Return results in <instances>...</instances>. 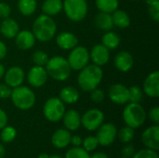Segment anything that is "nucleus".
I'll list each match as a JSON object with an SVG mask.
<instances>
[{"label": "nucleus", "mask_w": 159, "mask_h": 158, "mask_svg": "<svg viewBox=\"0 0 159 158\" xmlns=\"http://www.w3.org/2000/svg\"><path fill=\"white\" fill-rule=\"evenodd\" d=\"M48 73L44 66L34 65L32 67L27 74V81L33 88L43 87L48 80Z\"/></svg>", "instance_id": "nucleus-11"}, {"label": "nucleus", "mask_w": 159, "mask_h": 158, "mask_svg": "<svg viewBox=\"0 0 159 158\" xmlns=\"http://www.w3.org/2000/svg\"><path fill=\"white\" fill-rule=\"evenodd\" d=\"M59 98L63 103L73 104L79 100V92L75 88L68 86L61 88V90L60 91Z\"/></svg>", "instance_id": "nucleus-24"}, {"label": "nucleus", "mask_w": 159, "mask_h": 158, "mask_svg": "<svg viewBox=\"0 0 159 158\" xmlns=\"http://www.w3.org/2000/svg\"><path fill=\"white\" fill-rule=\"evenodd\" d=\"M146 1V4L148 6H151V5H155V4H157L159 3V0H145Z\"/></svg>", "instance_id": "nucleus-49"}, {"label": "nucleus", "mask_w": 159, "mask_h": 158, "mask_svg": "<svg viewBox=\"0 0 159 158\" xmlns=\"http://www.w3.org/2000/svg\"><path fill=\"white\" fill-rule=\"evenodd\" d=\"M71 138L72 135L68 129H59L53 133L51 137V142L54 147L61 149L67 147L71 143Z\"/></svg>", "instance_id": "nucleus-20"}, {"label": "nucleus", "mask_w": 159, "mask_h": 158, "mask_svg": "<svg viewBox=\"0 0 159 158\" xmlns=\"http://www.w3.org/2000/svg\"><path fill=\"white\" fill-rule=\"evenodd\" d=\"M57 32V24L52 17L46 14L38 16L34 23L32 33L34 34L36 40L40 42L50 41Z\"/></svg>", "instance_id": "nucleus-2"}, {"label": "nucleus", "mask_w": 159, "mask_h": 158, "mask_svg": "<svg viewBox=\"0 0 159 158\" xmlns=\"http://www.w3.org/2000/svg\"><path fill=\"white\" fill-rule=\"evenodd\" d=\"M89 152H87L84 148L74 147L67 151L65 158H89Z\"/></svg>", "instance_id": "nucleus-33"}, {"label": "nucleus", "mask_w": 159, "mask_h": 158, "mask_svg": "<svg viewBox=\"0 0 159 158\" xmlns=\"http://www.w3.org/2000/svg\"><path fill=\"white\" fill-rule=\"evenodd\" d=\"M37 7L36 0H19L18 8L23 16L33 15Z\"/></svg>", "instance_id": "nucleus-28"}, {"label": "nucleus", "mask_w": 159, "mask_h": 158, "mask_svg": "<svg viewBox=\"0 0 159 158\" xmlns=\"http://www.w3.org/2000/svg\"><path fill=\"white\" fill-rule=\"evenodd\" d=\"M5 72H6V69H5V66L0 63V79L4 77V74H5Z\"/></svg>", "instance_id": "nucleus-47"}, {"label": "nucleus", "mask_w": 159, "mask_h": 158, "mask_svg": "<svg viewBox=\"0 0 159 158\" xmlns=\"http://www.w3.org/2000/svg\"><path fill=\"white\" fill-rule=\"evenodd\" d=\"M117 135H118V138H119V140H120L121 142H123V143H129L134 138V135H135L134 129L129 128V127L127 126V127L121 129L118 131Z\"/></svg>", "instance_id": "nucleus-30"}, {"label": "nucleus", "mask_w": 159, "mask_h": 158, "mask_svg": "<svg viewBox=\"0 0 159 158\" xmlns=\"http://www.w3.org/2000/svg\"><path fill=\"white\" fill-rule=\"evenodd\" d=\"M143 91L150 98L159 96V72L155 71L147 75L143 83Z\"/></svg>", "instance_id": "nucleus-16"}, {"label": "nucleus", "mask_w": 159, "mask_h": 158, "mask_svg": "<svg viewBox=\"0 0 159 158\" xmlns=\"http://www.w3.org/2000/svg\"><path fill=\"white\" fill-rule=\"evenodd\" d=\"M7 115L6 112L0 108V129H2L4 127L7 126Z\"/></svg>", "instance_id": "nucleus-43"}, {"label": "nucleus", "mask_w": 159, "mask_h": 158, "mask_svg": "<svg viewBox=\"0 0 159 158\" xmlns=\"http://www.w3.org/2000/svg\"><path fill=\"white\" fill-rule=\"evenodd\" d=\"M43 113L48 121L58 122L62 119V116L65 113L64 103L60 100V98L51 97L45 102Z\"/></svg>", "instance_id": "nucleus-7"}, {"label": "nucleus", "mask_w": 159, "mask_h": 158, "mask_svg": "<svg viewBox=\"0 0 159 158\" xmlns=\"http://www.w3.org/2000/svg\"><path fill=\"white\" fill-rule=\"evenodd\" d=\"M11 92H12V88L9 86H7L6 83L0 85V99L5 100L10 98Z\"/></svg>", "instance_id": "nucleus-39"}, {"label": "nucleus", "mask_w": 159, "mask_h": 158, "mask_svg": "<svg viewBox=\"0 0 159 158\" xmlns=\"http://www.w3.org/2000/svg\"><path fill=\"white\" fill-rule=\"evenodd\" d=\"M16 135H17V131L13 127L6 126L2 129L0 137L4 142L8 143V142H11L14 141V139L16 138Z\"/></svg>", "instance_id": "nucleus-31"}, {"label": "nucleus", "mask_w": 159, "mask_h": 158, "mask_svg": "<svg viewBox=\"0 0 159 158\" xmlns=\"http://www.w3.org/2000/svg\"><path fill=\"white\" fill-rule=\"evenodd\" d=\"M11 101L15 107L20 110H29L35 103V94L28 87L19 86L12 88L10 95Z\"/></svg>", "instance_id": "nucleus-4"}, {"label": "nucleus", "mask_w": 159, "mask_h": 158, "mask_svg": "<svg viewBox=\"0 0 159 158\" xmlns=\"http://www.w3.org/2000/svg\"><path fill=\"white\" fill-rule=\"evenodd\" d=\"M82 139H81V137H79V136H72V138H71V143L75 146V147H78V146H80L81 144H82Z\"/></svg>", "instance_id": "nucleus-45"}, {"label": "nucleus", "mask_w": 159, "mask_h": 158, "mask_svg": "<svg viewBox=\"0 0 159 158\" xmlns=\"http://www.w3.org/2000/svg\"><path fill=\"white\" fill-rule=\"evenodd\" d=\"M45 68L48 75L56 81H65L69 78L72 72L67 59L61 56L48 59Z\"/></svg>", "instance_id": "nucleus-3"}, {"label": "nucleus", "mask_w": 159, "mask_h": 158, "mask_svg": "<svg viewBox=\"0 0 159 158\" xmlns=\"http://www.w3.org/2000/svg\"><path fill=\"white\" fill-rule=\"evenodd\" d=\"M49 156L46 154V153H43V154H41L39 156H38V158H48Z\"/></svg>", "instance_id": "nucleus-50"}, {"label": "nucleus", "mask_w": 159, "mask_h": 158, "mask_svg": "<svg viewBox=\"0 0 159 158\" xmlns=\"http://www.w3.org/2000/svg\"><path fill=\"white\" fill-rule=\"evenodd\" d=\"M135 154V149H134V146L132 144H129V145H126L123 149H122V155H123V157L126 158H130L133 156V155Z\"/></svg>", "instance_id": "nucleus-42"}, {"label": "nucleus", "mask_w": 159, "mask_h": 158, "mask_svg": "<svg viewBox=\"0 0 159 158\" xmlns=\"http://www.w3.org/2000/svg\"><path fill=\"white\" fill-rule=\"evenodd\" d=\"M117 135V129L116 126L112 123H106V124H102L101 127L98 129L97 132V140L99 144L102 146H108L111 145Z\"/></svg>", "instance_id": "nucleus-10"}, {"label": "nucleus", "mask_w": 159, "mask_h": 158, "mask_svg": "<svg viewBox=\"0 0 159 158\" xmlns=\"http://www.w3.org/2000/svg\"><path fill=\"white\" fill-rule=\"evenodd\" d=\"M89 158H109L107 156V155H105L104 153H96L94 154L92 156H90Z\"/></svg>", "instance_id": "nucleus-46"}, {"label": "nucleus", "mask_w": 159, "mask_h": 158, "mask_svg": "<svg viewBox=\"0 0 159 158\" xmlns=\"http://www.w3.org/2000/svg\"><path fill=\"white\" fill-rule=\"evenodd\" d=\"M62 119L63 124L68 130L75 131L78 129L81 126V116L79 113L75 110H69L65 112Z\"/></svg>", "instance_id": "nucleus-22"}, {"label": "nucleus", "mask_w": 159, "mask_h": 158, "mask_svg": "<svg viewBox=\"0 0 159 158\" xmlns=\"http://www.w3.org/2000/svg\"><path fill=\"white\" fill-rule=\"evenodd\" d=\"M148 13L150 18L154 20V21H159V3L155 4V5H151L148 6Z\"/></svg>", "instance_id": "nucleus-38"}, {"label": "nucleus", "mask_w": 159, "mask_h": 158, "mask_svg": "<svg viewBox=\"0 0 159 158\" xmlns=\"http://www.w3.org/2000/svg\"><path fill=\"white\" fill-rule=\"evenodd\" d=\"M10 13H11L10 7L5 2H0V18L1 19L8 18Z\"/></svg>", "instance_id": "nucleus-40"}, {"label": "nucleus", "mask_w": 159, "mask_h": 158, "mask_svg": "<svg viewBox=\"0 0 159 158\" xmlns=\"http://www.w3.org/2000/svg\"><path fill=\"white\" fill-rule=\"evenodd\" d=\"M143 90L139 87L133 86L129 88V102L140 103L143 101Z\"/></svg>", "instance_id": "nucleus-32"}, {"label": "nucleus", "mask_w": 159, "mask_h": 158, "mask_svg": "<svg viewBox=\"0 0 159 158\" xmlns=\"http://www.w3.org/2000/svg\"><path fill=\"white\" fill-rule=\"evenodd\" d=\"M132 158H159V156L157 151L147 148L135 153Z\"/></svg>", "instance_id": "nucleus-36"}, {"label": "nucleus", "mask_w": 159, "mask_h": 158, "mask_svg": "<svg viewBox=\"0 0 159 158\" xmlns=\"http://www.w3.org/2000/svg\"><path fill=\"white\" fill-rule=\"evenodd\" d=\"M62 9L70 20L77 22L86 18L89 7L87 0H63Z\"/></svg>", "instance_id": "nucleus-6"}, {"label": "nucleus", "mask_w": 159, "mask_h": 158, "mask_svg": "<svg viewBox=\"0 0 159 158\" xmlns=\"http://www.w3.org/2000/svg\"><path fill=\"white\" fill-rule=\"evenodd\" d=\"M102 77L103 72L100 66L95 64H88L80 70L77 76V83L83 91L90 92L98 88L102 80Z\"/></svg>", "instance_id": "nucleus-1"}, {"label": "nucleus", "mask_w": 159, "mask_h": 158, "mask_svg": "<svg viewBox=\"0 0 159 158\" xmlns=\"http://www.w3.org/2000/svg\"><path fill=\"white\" fill-rule=\"evenodd\" d=\"M142 141L147 148L157 151L159 149L158 125H155L146 129L142 135Z\"/></svg>", "instance_id": "nucleus-15"}, {"label": "nucleus", "mask_w": 159, "mask_h": 158, "mask_svg": "<svg viewBox=\"0 0 159 158\" xmlns=\"http://www.w3.org/2000/svg\"><path fill=\"white\" fill-rule=\"evenodd\" d=\"M121 158H126V157H121Z\"/></svg>", "instance_id": "nucleus-53"}, {"label": "nucleus", "mask_w": 159, "mask_h": 158, "mask_svg": "<svg viewBox=\"0 0 159 158\" xmlns=\"http://www.w3.org/2000/svg\"><path fill=\"white\" fill-rule=\"evenodd\" d=\"M5 153H6V151H5L4 146H3L2 144H0V158H4V156H5Z\"/></svg>", "instance_id": "nucleus-48"}, {"label": "nucleus", "mask_w": 159, "mask_h": 158, "mask_svg": "<svg viewBox=\"0 0 159 158\" xmlns=\"http://www.w3.org/2000/svg\"><path fill=\"white\" fill-rule=\"evenodd\" d=\"M89 51L82 46H76L71 49L67 58L71 69L75 71H80L83 69L89 64Z\"/></svg>", "instance_id": "nucleus-8"}, {"label": "nucleus", "mask_w": 159, "mask_h": 158, "mask_svg": "<svg viewBox=\"0 0 159 158\" xmlns=\"http://www.w3.org/2000/svg\"><path fill=\"white\" fill-rule=\"evenodd\" d=\"M48 54L43 51V50H36L34 52L33 56H32V60L34 61V63L35 65H38V66H44L47 64L48 61Z\"/></svg>", "instance_id": "nucleus-34"}, {"label": "nucleus", "mask_w": 159, "mask_h": 158, "mask_svg": "<svg viewBox=\"0 0 159 158\" xmlns=\"http://www.w3.org/2000/svg\"><path fill=\"white\" fill-rule=\"evenodd\" d=\"M35 37L32 31L22 30L20 31L15 36V43L17 47L22 50H27L32 48L35 43Z\"/></svg>", "instance_id": "nucleus-18"}, {"label": "nucleus", "mask_w": 159, "mask_h": 158, "mask_svg": "<svg viewBox=\"0 0 159 158\" xmlns=\"http://www.w3.org/2000/svg\"><path fill=\"white\" fill-rule=\"evenodd\" d=\"M25 78V74L22 68L20 66H12L5 72L4 79L5 83L11 88L21 86Z\"/></svg>", "instance_id": "nucleus-12"}, {"label": "nucleus", "mask_w": 159, "mask_h": 158, "mask_svg": "<svg viewBox=\"0 0 159 158\" xmlns=\"http://www.w3.org/2000/svg\"><path fill=\"white\" fill-rule=\"evenodd\" d=\"M48 158H62V157H61V156H49Z\"/></svg>", "instance_id": "nucleus-51"}, {"label": "nucleus", "mask_w": 159, "mask_h": 158, "mask_svg": "<svg viewBox=\"0 0 159 158\" xmlns=\"http://www.w3.org/2000/svg\"><path fill=\"white\" fill-rule=\"evenodd\" d=\"M7 46L5 45L4 42L0 41V61L3 60V59L7 56Z\"/></svg>", "instance_id": "nucleus-44"}, {"label": "nucleus", "mask_w": 159, "mask_h": 158, "mask_svg": "<svg viewBox=\"0 0 159 158\" xmlns=\"http://www.w3.org/2000/svg\"><path fill=\"white\" fill-rule=\"evenodd\" d=\"M123 119L128 127L137 129L145 122L146 112L140 103L129 102L123 111Z\"/></svg>", "instance_id": "nucleus-5"}, {"label": "nucleus", "mask_w": 159, "mask_h": 158, "mask_svg": "<svg viewBox=\"0 0 159 158\" xmlns=\"http://www.w3.org/2000/svg\"><path fill=\"white\" fill-rule=\"evenodd\" d=\"M95 4L100 12H105L112 14L118 8V0H95Z\"/></svg>", "instance_id": "nucleus-29"}, {"label": "nucleus", "mask_w": 159, "mask_h": 158, "mask_svg": "<svg viewBox=\"0 0 159 158\" xmlns=\"http://www.w3.org/2000/svg\"><path fill=\"white\" fill-rule=\"evenodd\" d=\"M102 44L106 47L109 50L116 49L120 44L119 35L112 31H107L102 37Z\"/></svg>", "instance_id": "nucleus-27"}, {"label": "nucleus", "mask_w": 159, "mask_h": 158, "mask_svg": "<svg viewBox=\"0 0 159 158\" xmlns=\"http://www.w3.org/2000/svg\"><path fill=\"white\" fill-rule=\"evenodd\" d=\"M149 118L156 125L159 124V107L156 106L149 111Z\"/></svg>", "instance_id": "nucleus-41"}, {"label": "nucleus", "mask_w": 159, "mask_h": 158, "mask_svg": "<svg viewBox=\"0 0 159 158\" xmlns=\"http://www.w3.org/2000/svg\"><path fill=\"white\" fill-rule=\"evenodd\" d=\"M112 19L114 26H116L120 29H125L130 24V18L127 12L121 9H116L112 13Z\"/></svg>", "instance_id": "nucleus-26"}, {"label": "nucleus", "mask_w": 159, "mask_h": 158, "mask_svg": "<svg viewBox=\"0 0 159 158\" xmlns=\"http://www.w3.org/2000/svg\"><path fill=\"white\" fill-rule=\"evenodd\" d=\"M62 10V0H45L42 5L44 14L53 17Z\"/></svg>", "instance_id": "nucleus-25"}, {"label": "nucleus", "mask_w": 159, "mask_h": 158, "mask_svg": "<svg viewBox=\"0 0 159 158\" xmlns=\"http://www.w3.org/2000/svg\"><path fill=\"white\" fill-rule=\"evenodd\" d=\"M58 47L63 50H71L78 44V38L75 34L70 32H62L56 37Z\"/></svg>", "instance_id": "nucleus-19"}, {"label": "nucleus", "mask_w": 159, "mask_h": 158, "mask_svg": "<svg viewBox=\"0 0 159 158\" xmlns=\"http://www.w3.org/2000/svg\"><path fill=\"white\" fill-rule=\"evenodd\" d=\"M94 23L96 27L102 31H111L114 28V22L112 19V14L105 13V12H100L95 16Z\"/></svg>", "instance_id": "nucleus-23"}, {"label": "nucleus", "mask_w": 159, "mask_h": 158, "mask_svg": "<svg viewBox=\"0 0 159 158\" xmlns=\"http://www.w3.org/2000/svg\"><path fill=\"white\" fill-rule=\"evenodd\" d=\"M89 59L93 64L102 67L109 61L110 50L102 44H96L89 52Z\"/></svg>", "instance_id": "nucleus-13"}, {"label": "nucleus", "mask_w": 159, "mask_h": 158, "mask_svg": "<svg viewBox=\"0 0 159 158\" xmlns=\"http://www.w3.org/2000/svg\"><path fill=\"white\" fill-rule=\"evenodd\" d=\"M104 115L99 109H90L81 116V125L88 130H97L103 123Z\"/></svg>", "instance_id": "nucleus-9"}, {"label": "nucleus", "mask_w": 159, "mask_h": 158, "mask_svg": "<svg viewBox=\"0 0 159 158\" xmlns=\"http://www.w3.org/2000/svg\"><path fill=\"white\" fill-rule=\"evenodd\" d=\"M132 1H138V0H132Z\"/></svg>", "instance_id": "nucleus-52"}, {"label": "nucleus", "mask_w": 159, "mask_h": 158, "mask_svg": "<svg viewBox=\"0 0 159 158\" xmlns=\"http://www.w3.org/2000/svg\"><path fill=\"white\" fill-rule=\"evenodd\" d=\"M82 144H83V148L87 152H91V151H94L98 147L99 142L96 137L89 136L82 142Z\"/></svg>", "instance_id": "nucleus-35"}, {"label": "nucleus", "mask_w": 159, "mask_h": 158, "mask_svg": "<svg viewBox=\"0 0 159 158\" xmlns=\"http://www.w3.org/2000/svg\"><path fill=\"white\" fill-rule=\"evenodd\" d=\"M114 64L118 71L122 73H126L129 72L133 67L134 60L132 55L129 51L123 50L116 55L114 60Z\"/></svg>", "instance_id": "nucleus-17"}, {"label": "nucleus", "mask_w": 159, "mask_h": 158, "mask_svg": "<svg viewBox=\"0 0 159 158\" xmlns=\"http://www.w3.org/2000/svg\"><path fill=\"white\" fill-rule=\"evenodd\" d=\"M105 98V94L103 92V90L96 88L95 89L90 91V100L95 102V103H100L102 102H103Z\"/></svg>", "instance_id": "nucleus-37"}, {"label": "nucleus", "mask_w": 159, "mask_h": 158, "mask_svg": "<svg viewBox=\"0 0 159 158\" xmlns=\"http://www.w3.org/2000/svg\"><path fill=\"white\" fill-rule=\"evenodd\" d=\"M19 32L20 26L15 20L9 17L3 19V21L0 25V33L3 36H5L6 38H15Z\"/></svg>", "instance_id": "nucleus-21"}, {"label": "nucleus", "mask_w": 159, "mask_h": 158, "mask_svg": "<svg viewBox=\"0 0 159 158\" xmlns=\"http://www.w3.org/2000/svg\"><path fill=\"white\" fill-rule=\"evenodd\" d=\"M109 99L116 104H125L129 102V88L122 84H114L108 91Z\"/></svg>", "instance_id": "nucleus-14"}]
</instances>
